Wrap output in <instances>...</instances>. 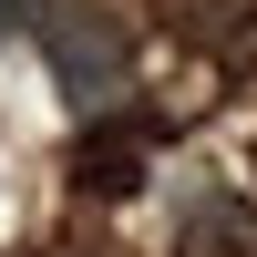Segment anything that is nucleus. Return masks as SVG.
<instances>
[{
  "instance_id": "nucleus-3",
  "label": "nucleus",
  "mask_w": 257,
  "mask_h": 257,
  "mask_svg": "<svg viewBox=\"0 0 257 257\" xmlns=\"http://www.w3.org/2000/svg\"><path fill=\"white\" fill-rule=\"evenodd\" d=\"M41 11L52 0H0V31H41Z\"/></svg>"
},
{
  "instance_id": "nucleus-1",
  "label": "nucleus",
  "mask_w": 257,
  "mask_h": 257,
  "mask_svg": "<svg viewBox=\"0 0 257 257\" xmlns=\"http://www.w3.org/2000/svg\"><path fill=\"white\" fill-rule=\"evenodd\" d=\"M31 41H41L52 93L72 103L82 123H103V113H123V103H134V41H123V21L103 11V0H52Z\"/></svg>"
},
{
  "instance_id": "nucleus-2",
  "label": "nucleus",
  "mask_w": 257,
  "mask_h": 257,
  "mask_svg": "<svg viewBox=\"0 0 257 257\" xmlns=\"http://www.w3.org/2000/svg\"><path fill=\"white\" fill-rule=\"evenodd\" d=\"M144 144H155L144 113H103L93 134H82V155H72V185L82 196H134L144 185Z\"/></svg>"
}]
</instances>
